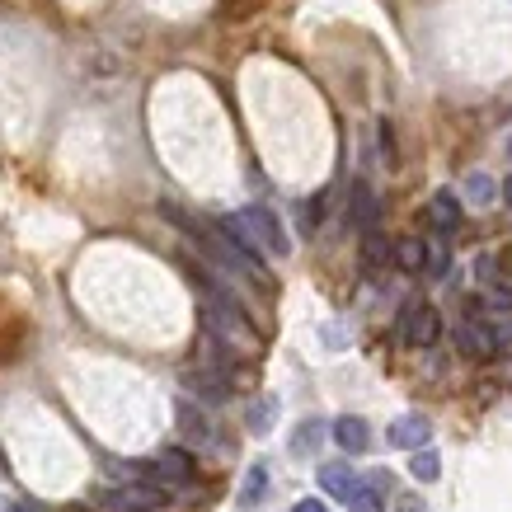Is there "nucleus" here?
Returning a JSON list of instances; mask_svg holds the SVG:
<instances>
[{
  "instance_id": "nucleus-1",
  "label": "nucleus",
  "mask_w": 512,
  "mask_h": 512,
  "mask_svg": "<svg viewBox=\"0 0 512 512\" xmlns=\"http://www.w3.org/2000/svg\"><path fill=\"white\" fill-rule=\"evenodd\" d=\"M202 325L212 329L217 339H226L231 348H240V353H259V348H264L259 329L249 325L245 311H240V301H231L226 292H217L212 282L202 287Z\"/></svg>"
},
{
  "instance_id": "nucleus-2",
  "label": "nucleus",
  "mask_w": 512,
  "mask_h": 512,
  "mask_svg": "<svg viewBox=\"0 0 512 512\" xmlns=\"http://www.w3.org/2000/svg\"><path fill=\"white\" fill-rule=\"evenodd\" d=\"M437 334H442V315H437L433 301H404L400 311V325H395V339L404 343V348H433Z\"/></svg>"
},
{
  "instance_id": "nucleus-3",
  "label": "nucleus",
  "mask_w": 512,
  "mask_h": 512,
  "mask_svg": "<svg viewBox=\"0 0 512 512\" xmlns=\"http://www.w3.org/2000/svg\"><path fill=\"white\" fill-rule=\"evenodd\" d=\"M235 221H240V226H245V235L249 240H259V245L268 249V254H287V235H282V226H278V217H273V212H268V207H259V202H254V207H245V212H235Z\"/></svg>"
},
{
  "instance_id": "nucleus-4",
  "label": "nucleus",
  "mask_w": 512,
  "mask_h": 512,
  "mask_svg": "<svg viewBox=\"0 0 512 512\" xmlns=\"http://www.w3.org/2000/svg\"><path fill=\"white\" fill-rule=\"evenodd\" d=\"M146 480L160 484V489H174V484H188L193 480V456L184 447H170L160 451L156 461H146Z\"/></svg>"
},
{
  "instance_id": "nucleus-5",
  "label": "nucleus",
  "mask_w": 512,
  "mask_h": 512,
  "mask_svg": "<svg viewBox=\"0 0 512 512\" xmlns=\"http://www.w3.org/2000/svg\"><path fill=\"white\" fill-rule=\"evenodd\" d=\"M376 221H381V198L372 193L367 179H357L348 188V226H357V231L367 235V231H376Z\"/></svg>"
},
{
  "instance_id": "nucleus-6",
  "label": "nucleus",
  "mask_w": 512,
  "mask_h": 512,
  "mask_svg": "<svg viewBox=\"0 0 512 512\" xmlns=\"http://www.w3.org/2000/svg\"><path fill=\"white\" fill-rule=\"evenodd\" d=\"M99 508L104 512H160L165 498L156 489H104L99 494Z\"/></svg>"
},
{
  "instance_id": "nucleus-7",
  "label": "nucleus",
  "mask_w": 512,
  "mask_h": 512,
  "mask_svg": "<svg viewBox=\"0 0 512 512\" xmlns=\"http://www.w3.org/2000/svg\"><path fill=\"white\" fill-rule=\"evenodd\" d=\"M428 437H433V423L423 419V414H400V419L386 428V442L400 451H423Z\"/></svg>"
},
{
  "instance_id": "nucleus-8",
  "label": "nucleus",
  "mask_w": 512,
  "mask_h": 512,
  "mask_svg": "<svg viewBox=\"0 0 512 512\" xmlns=\"http://www.w3.org/2000/svg\"><path fill=\"white\" fill-rule=\"evenodd\" d=\"M423 221H428L433 231L451 235L456 226H461V198H456V193H447V188H437L433 198H428V207H423Z\"/></svg>"
},
{
  "instance_id": "nucleus-9",
  "label": "nucleus",
  "mask_w": 512,
  "mask_h": 512,
  "mask_svg": "<svg viewBox=\"0 0 512 512\" xmlns=\"http://www.w3.org/2000/svg\"><path fill=\"white\" fill-rule=\"evenodd\" d=\"M456 348H461V353H470V357H489L498 348V339H494V329H489V325L466 320V325H456Z\"/></svg>"
},
{
  "instance_id": "nucleus-10",
  "label": "nucleus",
  "mask_w": 512,
  "mask_h": 512,
  "mask_svg": "<svg viewBox=\"0 0 512 512\" xmlns=\"http://www.w3.org/2000/svg\"><path fill=\"white\" fill-rule=\"evenodd\" d=\"M329 433H334V442H339V447L348 451V456H357V451H367V447H372V428H367V423L357 419V414H343V419L334 423Z\"/></svg>"
},
{
  "instance_id": "nucleus-11",
  "label": "nucleus",
  "mask_w": 512,
  "mask_h": 512,
  "mask_svg": "<svg viewBox=\"0 0 512 512\" xmlns=\"http://www.w3.org/2000/svg\"><path fill=\"white\" fill-rule=\"evenodd\" d=\"M264 489H268V466L264 461H254L245 475V484H240V494H235V503H240V512H254L259 503H264Z\"/></svg>"
},
{
  "instance_id": "nucleus-12",
  "label": "nucleus",
  "mask_w": 512,
  "mask_h": 512,
  "mask_svg": "<svg viewBox=\"0 0 512 512\" xmlns=\"http://www.w3.org/2000/svg\"><path fill=\"white\" fill-rule=\"evenodd\" d=\"M320 484H325V494H334V498H343V503H348V498L357 494V475H353V466H343V461H334V466H325L320 470Z\"/></svg>"
},
{
  "instance_id": "nucleus-13",
  "label": "nucleus",
  "mask_w": 512,
  "mask_h": 512,
  "mask_svg": "<svg viewBox=\"0 0 512 512\" xmlns=\"http://www.w3.org/2000/svg\"><path fill=\"white\" fill-rule=\"evenodd\" d=\"M395 264L404 273H428V249H423V235H404L395 245Z\"/></svg>"
},
{
  "instance_id": "nucleus-14",
  "label": "nucleus",
  "mask_w": 512,
  "mask_h": 512,
  "mask_svg": "<svg viewBox=\"0 0 512 512\" xmlns=\"http://www.w3.org/2000/svg\"><path fill=\"white\" fill-rule=\"evenodd\" d=\"M386 259H395V245H386V235H381V231L362 235V268H367V273H376Z\"/></svg>"
},
{
  "instance_id": "nucleus-15",
  "label": "nucleus",
  "mask_w": 512,
  "mask_h": 512,
  "mask_svg": "<svg viewBox=\"0 0 512 512\" xmlns=\"http://www.w3.org/2000/svg\"><path fill=\"white\" fill-rule=\"evenodd\" d=\"M423 249H428V278H447L451 273V249L442 240V231L423 235Z\"/></svg>"
},
{
  "instance_id": "nucleus-16",
  "label": "nucleus",
  "mask_w": 512,
  "mask_h": 512,
  "mask_svg": "<svg viewBox=\"0 0 512 512\" xmlns=\"http://www.w3.org/2000/svg\"><path fill=\"white\" fill-rule=\"evenodd\" d=\"M409 475H414V480H419V484H433L437 475H442V456H437L433 447L414 451V456H409Z\"/></svg>"
},
{
  "instance_id": "nucleus-17",
  "label": "nucleus",
  "mask_w": 512,
  "mask_h": 512,
  "mask_svg": "<svg viewBox=\"0 0 512 512\" xmlns=\"http://www.w3.org/2000/svg\"><path fill=\"white\" fill-rule=\"evenodd\" d=\"M273 419H278V400H254L249 404V433L264 437L268 428H273Z\"/></svg>"
},
{
  "instance_id": "nucleus-18",
  "label": "nucleus",
  "mask_w": 512,
  "mask_h": 512,
  "mask_svg": "<svg viewBox=\"0 0 512 512\" xmlns=\"http://www.w3.org/2000/svg\"><path fill=\"white\" fill-rule=\"evenodd\" d=\"M188 386L207 400H226V376L221 372H188Z\"/></svg>"
},
{
  "instance_id": "nucleus-19",
  "label": "nucleus",
  "mask_w": 512,
  "mask_h": 512,
  "mask_svg": "<svg viewBox=\"0 0 512 512\" xmlns=\"http://www.w3.org/2000/svg\"><path fill=\"white\" fill-rule=\"evenodd\" d=\"M498 193H503V188H498L489 174H470V179H466V198L475 202V207H489Z\"/></svg>"
},
{
  "instance_id": "nucleus-20",
  "label": "nucleus",
  "mask_w": 512,
  "mask_h": 512,
  "mask_svg": "<svg viewBox=\"0 0 512 512\" xmlns=\"http://www.w3.org/2000/svg\"><path fill=\"white\" fill-rule=\"evenodd\" d=\"M348 512H386V498L372 484H357V494L348 498Z\"/></svg>"
},
{
  "instance_id": "nucleus-21",
  "label": "nucleus",
  "mask_w": 512,
  "mask_h": 512,
  "mask_svg": "<svg viewBox=\"0 0 512 512\" xmlns=\"http://www.w3.org/2000/svg\"><path fill=\"white\" fill-rule=\"evenodd\" d=\"M320 437H325V423L306 419L301 428H296V437H292V451H315V447H320Z\"/></svg>"
},
{
  "instance_id": "nucleus-22",
  "label": "nucleus",
  "mask_w": 512,
  "mask_h": 512,
  "mask_svg": "<svg viewBox=\"0 0 512 512\" xmlns=\"http://www.w3.org/2000/svg\"><path fill=\"white\" fill-rule=\"evenodd\" d=\"M484 306H494L498 315H512V287H489V292H484Z\"/></svg>"
},
{
  "instance_id": "nucleus-23",
  "label": "nucleus",
  "mask_w": 512,
  "mask_h": 512,
  "mask_svg": "<svg viewBox=\"0 0 512 512\" xmlns=\"http://www.w3.org/2000/svg\"><path fill=\"white\" fill-rule=\"evenodd\" d=\"M320 207H325L320 198H311L306 207H301V226H306V231H315V221H320Z\"/></svg>"
},
{
  "instance_id": "nucleus-24",
  "label": "nucleus",
  "mask_w": 512,
  "mask_h": 512,
  "mask_svg": "<svg viewBox=\"0 0 512 512\" xmlns=\"http://www.w3.org/2000/svg\"><path fill=\"white\" fill-rule=\"evenodd\" d=\"M395 512H428L419 494H395Z\"/></svg>"
},
{
  "instance_id": "nucleus-25",
  "label": "nucleus",
  "mask_w": 512,
  "mask_h": 512,
  "mask_svg": "<svg viewBox=\"0 0 512 512\" xmlns=\"http://www.w3.org/2000/svg\"><path fill=\"white\" fill-rule=\"evenodd\" d=\"M494 339H498V348H508L512 343V315H503V320L494 325Z\"/></svg>"
},
{
  "instance_id": "nucleus-26",
  "label": "nucleus",
  "mask_w": 512,
  "mask_h": 512,
  "mask_svg": "<svg viewBox=\"0 0 512 512\" xmlns=\"http://www.w3.org/2000/svg\"><path fill=\"white\" fill-rule=\"evenodd\" d=\"M381 151H386V165H395V137H390L386 123H381Z\"/></svg>"
},
{
  "instance_id": "nucleus-27",
  "label": "nucleus",
  "mask_w": 512,
  "mask_h": 512,
  "mask_svg": "<svg viewBox=\"0 0 512 512\" xmlns=\"http://www.w3.org/2000/svg\"><path fill=\"white\" fill-rule=\"evenodd\" d=\"M292 512H329L325 503H320V498H301V503H296Z\"/></svg>"
},
{
  "instance_id": "nucleus-28",
  "label": "nucleus",
  "mask_w": 512,
  "mask_h": 512,
  "mask_svg": "<svg viewBox=\"0 0 512 512\" xmlns=\"http://www.w3.org/2000/svg\"><path fill=\"white\" fill-rule=\"evenodd\" d=\"M5 512H43L38 503H24V498H15V503H5Z\"/></svg>"
},
{
  "instance_id": "nucleus-29",
  "label": "nucleus",
  "mask_w": 512,
  "mask_h": 512,
  "mask_svg": "<svg viewBox=\"0 0 512 512\" xmlns=\"http://www.w3.org/2000/svg\"><path fill=\"white\" fill-rule=\"evenodd\" d=\"M503 202H508V207H512V174H508V179H503Z\"/></svg>"
},
{
  "instance_id": "nucleus-30",
  "label": "nucleus",
  "mask_w": 512,
  "mask_h": 512,
  "mask_svg": "<svg viewBox=\"0 0 512 512\" xmlns=\"http://www.w3.org/2000/svg\"><path fill=\"white\" fill-rule=\"evenodd\" d=\"M508 156H512V141H508Z\"/></svg>"
}]
</instances>
